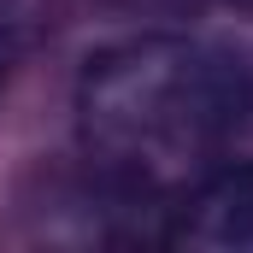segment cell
Listing matches in <instances>:
<instances>
[{
  "instance_id": "obj_1",
  "label": "cell",
  "mask_w": 253,
  "mask_h": 253,
  "mask_svg": "<svg viewBox=\"0 0 253 253\" xmlns=\"http://www.w3.org/2000/svg\"><path fill=\"white\" fill-rule=\"evenodd\" d=\"M253 112V77L224 47L189 36H135L94 53L77 83V135L88 165L129 194L212 177V159Z\"/></svg>"
},
{
  "instance_id": "obj_2",
  "label": "cell",
  "mask_w": 253,
  "mask_h": 253,
  "mask_svg": "<svg viewBox=\"0 0 253 253\" xmlns=\"http://www.w3.org/2000/svg\"><path fill=\"white\" fill-rule=\"evenodd\" d=\"M171 242L194 253H253V165L200 177L177 212Z\"/></svg>"
}]
</instances>
